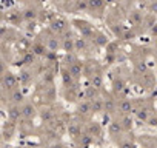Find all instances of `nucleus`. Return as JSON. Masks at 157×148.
I'll return each mask as SVG.
<instances>
[{"mask_svg": "<svg viewBox=\"0 0 157 148\" xmlns=\"http://www.w3.org/2000/svg\"><path fill=\"white\" fill-rule=\"evenodd\" d=\"M2 85H3V90H10V91H13V90H16V87H17V77L14 76L13 72H5L3 74V77H2Z\"/></svg>", "mask_w": 157, "mask_h": 148, "instance_id": "obj_1", "label": "nucleus"}, {"mask_svg": "<svg viewBox=\"0 0 157 148\" xmlns=\"http://www.w3.org/2000/svg\"><path fill=\"white\" fill-rule=\"evenodd\" d=\"M68 69H69V72L72 74V77H74V79H78V77L82 76V69H83V66H82V63L78 62V60H75L74 63L68 65Z\"/></svg>", "mask_w": 157, "mask_h": 148, "instance_id": "obj_2", "label": "nucleus"}, {"mask_svg": "<svg viewBox=\"0 0 157 148\" xmlns=\"http://www.w3.org/2000/svg\"><path fill=\"white\" fill-rule=\"evenodd\" d=\"M74 25L80 29V33H82V36L83 37H88V36H91L93 34V29H91V26L86 23V22H82V20H74Z\"/></svg>", "mask_w": 157, "mask_h": 148, "instance_id": "obj_3", "label": "nucleus"}, {"mask_svg": "<svg viewBox=\"0 0 157 148\" xmlns=\"http://www.w3.org/2000/svg\"><path fill=\"white\" fill-rule=\"evenodd\" d=\"M90 102H91L93 113H102V111H105V100H103V99H100L99 96H97V97H94V99H91Z\"/></svg>", "mask_w": 157, "mask_h": 148, "instance_id": "obj_4", "label": "nucleus"}, {"mask_svg": "<svg viewBox=\"0 0 157 148\" xmlns=\"http://www.w3.org/2000/svg\"><path fill=\"white\" fill-rule=\"evenodd\" d=\"M51 29H52L56 34H62V33L66 29V22H65L63 19H56V20H52V23H51Z\"/></svg>", "mask_w": 157, "mask_h": 148, "instance_id": "obj_5", "label": "nucleus"}, {"mask_svg": "<svg viewBox=\"0 0 157 148\" xmlns=\"http://www.w3.org/2000/svg\"><path fill=\"white\" fill-rule=\"evenodd\" d=\"M34 116H36V108H34V105L25 103V105L22 107V117H25V119H33Z\"/></svg>", "mask_w": 157, "mask_h": 148, "instance_id": "obj_6", "label": "nucleus"}, {"mask_svg": "<svg viewBox=\"0 0 157 148\" xmlns=\"http://www.w3.org/2000/svg\"><path fill=\"white\" fill-rule=\"evenodd\" d=\"M22 116V108H19L17 105H13L10 110H8V117L11 122H17Z\"/></svg>", "mask_w": 157, "mask_h": 148, "instance_id": "obj_7", "label": "nucleus"}, {"mask_svg": "<svg viewBox=\"0 0 157 148\" xmlns=\"http://www.w3.org/2000/svg\"><path fill=\"white\" fill-rule=\"evenodd\" d=\"M119 110H120V113H123V114H129V113L132 111V103H131V100H129V99H122V100L119 102Z\"/></svg>", "mask_w": 157, "mask_h": 148, "instance_id": "obj_8", "label": "nucleus"}, {"mask_svg": "<svg viewBox=\"0 0 157 148\" xmlns=\"http://www.w3.org/2000/svg\"><path fill=\"white\" fill-rule=\"evenodd\" d=\"M62 46H63V49H65L66 53H72V51L75 49V43H74V40L71 39V34H66V37H65Z\"/></svg>", "mask_w": 157, "mask_h": 148, "instance_id": "obj_9", "label": "nucleus"}, {"mask_svg": "<svg viewBox=\"0 0 157 148\" xmlns=\"http://www.w3.org/2000/svg\"><path fill=\"white\" fill-rule=\"evenodd\" d=\"M62 80H63V85L65 87H72L74 84V77H72V74L69 72V69H63L62 71Z\"/></svg>", "mask_w": 157, "mask_h": 148, "instance_id": "obj_10", "label": "nucleus"}, {"mask_svg": "<svg viewBox=\"0 0 157 148\" xmlns=\"http://www.w3.org/2000/svg\"><path fill=\"white\" fill-rule=\"evenodd\" d=\"M11 102H13L14 105H20V103L23 102V93H22L19 88H16V90L11 91Z\"/></svg>", "mask_w": 157, "mask_h": 148, "instance_id": "obj_11", "label": "nucleus"}, {"mask_svg": "<svg viewBox=\"0 0 157 148\" xmlns=\"http://www.w3.org/2000/svg\"><path fill=\"white\" fill-rule=\"evenodd\" d=\"M77 111L80 113L82 116H86V114L93 113V108H91V102H90V100H85V102H82L80 105H78Z\"/></svg>", "mask_w": 157, "mask_h": 148, "instance_id": "obj_12", "label": "nucleus"}, {"mask_svg": "<svg viewBox=\"0 0 157 148\" xmlns=\"http://www.w3.org/2000/svg\"><path fill=\"white\" fill-rule=\"evenodd\" d=\"M68 133H69V136L74 137V139L80 136V127H78V123H75V122L68 123Z\"/></svg>", "mask_w": 157, "mask_h": 148, "instance_id": "obj_13", "label": "nucleus"}, {"mask_svg": "<svg viewBox=\"0 0 157 148\" xmlns=\"http://www.w3.org/2000/svg\"><path fill=\"white\" fill-rule=\"evenodd\" d=\"M100 133H102V128H100V125L97 122H91L88 125V134H91V136H100Z\"/></svg>", "mask_w": 157, "mask_h": 148, "instance_id": "obj_14", "label": "nucleus"}, {"mask_svg": "<svg viewBox=\"0 0 157 148\" xmlns=\"http://www.w3.org/2000/svg\"><path fill=\"white\" fill-rule=\"evenodd\" d=\"M22 17H23L25 20H28V22H33V20H36V19H37V11H36V10H33V8L25 10V11H23V14H22Z\"/></svg>", "mask_w": 157, "mask_h": 148, "instance_id": "obj_15", "label": "nucleus"}, {"mask_svg": "<svg viewBox=\"0 0 157 148\" xmlns=\"http://www.w3.org/2000/svg\"><path fill=\"white\" fill-rule=\"evenodd\" d=\"M97 94H99V90L96 88V87H88L86 88V91H85V97L88 99V100H91V99H94V97H97Z\"/></svg>", "mask_w": 157, "mask_h": 148, "instance_id": "obj_16", "label": "nucleus"}, {"mask_svg": "<svg viewBox=\"0 0 157 148\" xmlns=\"http://www.w3.org/2000/svg\"><path fill=\"white\" fill-rule=\"evenodd\" d=\"M105 100V111L106 113H114L116 110V102L113 97H108V99H103Z\"/></svg>", "mask_w": 157, "mask_h": 148, "instance_id": "obj_17", "label": "nucleus"}, {"mask_svg": "<svg viewBox=\"0 0 157 148\" xmlns=\"http://www.w3.org/2000/svg\"><path fill=\"white\" fill-rule=\"evenodd\" d=\"M109 131H111V134H117V133H120V131H123V125H122V122H111L109 123Z\"/></svg>", "mask_w": 157, "mask_h": 148, "instance_id": "obj_18", "label": "nucleus"}, {"mask_svg": "<svg viewBox=\"0 0 157 148\" xmlns=\"http://www.w3.org/2000/svg\"><path fill=\"white\" fill-rule=\"evenodd\" d=\"M91 85H93V87H96L97 90H100V88H102V85H103V79H102L100 74H94V76L91 77Z\"/></svg>", "mask_w": 157, "mask_h": 148, "instance_id": "obj_19", "label": "nucleus"}, {"mask_svg": "<svg viewBox=\"0 0 157 148\" xmlns=\"http://www.w3.org/2000/svg\"><path fill=\"white\" fill-rule=\"evenodd\" d=\"M149 117H151V116H149V111H148L146 108H142V110L137 111V119H139V120H142V122H148Z\"/></svg>", "mask_w": 157, "mask_h": 148, "instance_id": "obj_20", "label": "nucleus"}, {"mask_svg": "<svg viewBox=\"0 0 157 148\" xmlns=\"http://www.w3.org/2000/svg\"><path fill=\"white\" fill-rule=\"evenodd\" d=\"M34 51V54L36 56H45V53H46V49H48V46H45V45H42V43H37V45H34V48H33Z\"/></svg>", "mask_w": 157, "mask_h": 148, "instance_id": "obj_21", "label": "nucleus"}, {"mask_svg": "<svg viewBox=\"0 0 157 148\" xmlns=\"http://www.w3.org/2000/svg\"><path fill=\"white\" fill-rule=\"evenodd\" d=\"M120 122H122V125H123V130H126V131H128V130H131V128H132V119H131L128 114H125V116H123V119H122Z\"/></svg>", "mask_w": 157, "mask_h": 148, "instance_id": "obj_22", "label": "nucleus"}, {"mask_svg": "<svg viewBox=\"0 0 157 148\" xmlns=\"http://www.w3.org/2000/svg\"><path fill=\"white\" fill-rule=\"evenodd\" d=\"M59 45H60V43H59L57 37H51V39L48 40V45H46V46H48V49H49V51H57Z\"/></svg>", "mask_w": 157, "mask_h": 148, "instance_id": "obj_23", "label": "nucleus"}, {"mask_svg": "<svg viewBox=\"0 0 157 148\" xmlns=\"http://www.w3.org/2000/svg\"><path fill=\"white\" fill-rule=\"evenodd\" d=\"M90 10H100L103 6V0H88Z\"/></svg>", "mask_w": 157, "mask_h": 148, "instance_id": "obj_24", "label": "nucleus"}, {"mask_svg": "<svg viewBox=\"0 0 157 148\" xmlns=\"http://www.w3.org/2000/svg\"><path fill=\"white\" fill-rule=\"evenodd\" d=\"M125 88V82H123V79H116L114 80V93H120L122 90Z\"/></svg>", "mask_w": 157, "mask_h": 148, "instance_id": "obj_25", "label": "nucleus"}, {"mask_svg": "<svg viewBox=\"0 0 157 148\" xmlns=\"http://www.w3.org/2000/svg\"><path fill=\"white\" fill-rule=\"evenodd\" d=\"M136 69H137V72H140V74H145V72L148 71L146 62H137V63H136Z\"/></svg>", "mask_w": 157, "mask_h": 148, "instance_id": "obj_26", "label": "nucleus"}, {"mask_svg": "<svg viewBox=\"0 0 157 148\" xmlns=\"http://www.w3.org/2000/svg\"><path fill=\"white\" fill-rule=\"evenodd\" d=\"M74 43H75V49H77V51H83V49L86 48V43H85L83 39H75Z\"/></svg>", "mask_w": 157, "mask_h": 148, "instance_id": "obj_27", "label": "nucleus"}, {"mask_svg": "<svg viewBox=\"0 0 157 148\" xmlns=\"http://www.w3.org/2000/svg\"><path fill=\"white\" fill-rule=\"evenodd\" d=\"M42 119H43L45 122L51 120V119H52V113H51V110H43V111H42Z\"/></svg>", "mask_w": 157, "mask_h": 148, "instance_id": "obj_28", "label": "nucleus"}, {"mask_svg": "<svg viewBox=\"0 0 157 148\" xmlns=\"http://www.w3.org/2000/svg\"><path fill=\"white\" fill-rule=\"evenodd\" d=\"M96 42H97V45H106V43H108V39H106L105 36L99 34V36L96 37Z\"/></svg>", "mask_w": 157, "mask_h": 148, "instance_id": "obj_29", "label": "nucleus"}, {"mask_svg": "<svg viewBox=\"0 0 157 148\" xmlns=\"http://www.w3.org/2000/svg\"><path fill=\"white\" fill-rule=\"evenodd\" d=\"M131 19H132V22H136V23H140L142 22V16H140V13H132L131 14Z\"/></svg>", "mask_w": 157, "mask_h": 148, "instance_id": "obj_30", "label": "nucleus"}, {"mask_svg": "<svg viewBox=\"0 0 157 148\" xmlns=\"http://www.w3.org/2000/svg\"><path fill=\"white\" fill-rule=\"evenodd\" d=\"M148 125H151V127H157V116H151L149 119H148V122H146Z\"/></svg>", "mask_w": 157, "mask_h": 148, "instance_id": "obj_31", "label": "nucleus"}, {"mask_svg": "<svg viewBox=\"0 0 157 148\" xmlns=\"http://www.w3.org/2000/svg\"><path fill=\"white\" fill-rule=\"evenodd\" d=\"M34 56H36L34 53H33V54H26V56L23 57V60H25V63H31V62L34 60Z\"/></svg>", "mask_w": 157, "mask_h": 148, "instance_id": "obj_32", "label": "nucleus"}, {"mask_svg": "<svg viewBox=\"0 0 157 148\" xmlns=\"http://www.w3.org/2000/svg\"><path fill=\"white\" fill-rule=\"evenodd\" d=\"M114 59H116V54H111V53H108V54L105 56V60H106L108 63H113V62H114Z\"/></svg>", "mask_w": 157, "mask_h": 148, "instance_id": "obj_33", "label": "nucleus"}, {"mask_svg": "<svg viewBox=\"0 0 157 148\" xmlns=\"http://www.w3.org/2000/svg\"><path fill=\"white\" fill-rule=\"evenodd\" d=\"M149 11L154 13V14H157V0H154V2L149 5Z\"/></svg>", "mask_w": 157, "mask_h": 148, "instance_id": "obj_34", "label": "nucleus"}, {"mask_svg": "<svg viewBox=\"0 0 157 148\" xmlns=\"http://www.w3.org/2000/svg\"><path fill=\"white\" fill-rule=\"evenodd\" d=\"M20 74H22V76H20V80H22V82H26V80L29 79V74H28L26 71H23V72H20Z\"/></svg>", "mask_w": 157, "mask_h": 148, "instance_id": "obj_35", "label": "nucleus"}, {"mask_svg": "<svg viewBox=\"0 0 157 148\" xmlns=\"http://www.w3.org/2000/svg\"><path fill=\"white\" fill-rule=\"evenodd\" d=\"M132 37H134V33H131V31L123 33V39H125V40H129V39H132Z\"/></svg>", "mask_w": 157, "mask_h": 148, "instance_id": "obj_36", "label": "nucleus"}, {"mask_svg": "<svg viewBox=\"0 0 157 148\" xmlns=\"http://www.w3.org/2000/svg\"><path fill=\"white\" fill-rule=\"evenodd\" d=\"M120 148H136V146H134L131 142H123V143L120 145Z\"/></svg>", "mask_w": 157, "mask_h": 148, "instance_id": "obj_37", "label": "nucleus"}, {"mask_svg": "<svg viewBox=\"0 0 157 148\" xmlns=\"http://www.w3.org/2000/svg\"><path fill=\"white\" fill-rule=\"evenodd\" d=\"M26 28H28L29 31L34 29V28H36V22H34V20H33V22H28V26H26Z\"/></svg>", "mask_w": 157, "mask_h": 148, "instance_id": "obj_38", "label": "nucleus"}, {"mask_svg": "<svg viewBox=\"0 0 157 148\" xmlns=\"http://www.w3.org/2000/svg\"><path fill=\"white\" fill-rule=\"evenodd\" d=\"M151 33H152V36H155V37H157V23L151 28Z\"/></svg>", "mask_w": 157, "mask_h": 148, "instance_id": "obj_39", "label": "nucleus"}, {"mask_svg": "<svg viewBox=\"0 0 157 148\" xmlns=\"http://www.w3.org/2000/svg\"><path fill=\"white\" fill-rule=\"evenodd\" d=\"M155 45H157V37H155Z\"/></svg>", "mask_w": 157, "mask_h": 148, "instance_id": "obj_40", "label": "nucleus"}, {"mask_svg": "<svg viewBox=\"0 0 157 148\" xmlns=\"http://www.w3.org/2000/svg\"><path fill=\"white\" fill-rule=\"evenodd\" d=\"M63 148H69V146H63Z\"/></svg>", "mask_w": 157, "mask_h": 148, "instance_id": "obj_41", "label": "nucleus"}, {"mask_svg": "<svg viewBox=\"0 0 157 148\" xmlns=\"http://www.w3.org/2000/svg\"><path fill=\"white\" fill-rule=\"evenodd\" d=\"M23 2H25V0H23Z\"/></svg>", "mask_w": 157, "mask_h": 148, "instance_id": "obj_42", "label": "nucleus"}, {"mask_svg": "<svg viewBox=\"0 0 157 148\" xmlns=\"http://www.w3.org/2000/svg\"><path fill=\"white\" fill-rule=\"evenodd\" d=\"M16 148H17V146H16Z\"/></svg>", "mask_w": 157, "mask_h": 148, "instance_id": "obj_43", "label": "nucleus"}]
</instances>
